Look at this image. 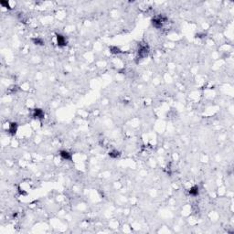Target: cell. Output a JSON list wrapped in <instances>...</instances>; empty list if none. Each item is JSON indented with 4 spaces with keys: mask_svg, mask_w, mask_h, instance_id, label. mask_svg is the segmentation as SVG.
Returning a JSON list of instances; mask_svg holds the SVG:
<instances>
[{
    "mask_svg": "<svg viewBox=\"0 0 234 234\" xmlns=\"http://www.w3.org/2000/svg\"><path fill=\"white\" fill-rule=\"evenodd\" d=\"M57 40H58V45L60 47L66 45V39L62 35H57Z\"/></svg>",
    "mask_w": 234,
    "mask_h": 234,
    "instance_id": "obj_1",
    "label": "cell"
},
{
    "mask_svg": "<svg viewBox=\"0 0 234 234\" xmlns=\"http://www.w3.org/2000/svg\"><path fill=\"white\" fill-rule=\"evenodd\" d=\"M189 194L192 195V196H197L198 194V188L197 186H194L191 189H189Z\"/></svg>",
    "mask_w": 234,
    "mask_h": 234,
    "instance_id": "obj_2",
    "label": "cell"
},
{
    "mask_svg": "<svg viewBox=\"0 0 234 234\" xmlns=\"http://www.w3.org/2000/svg\"><path fill=\"white\" fill-rule=\"evenodd\" d=\"M61 155L62 158L64 159H67V160H69V159L72 158V155H71V154L69 153V152L67 151H61Z\"/></svg>",
    "mask_w": 234,
    "mask_h": 234,
    "instance_id": "obj_3",
    "label": "cell"
},
{
    "mask_svg": "<svg viewBox=\"0 0 234 234\" xmlns=\"http://www.w3.org/2000/svg\"><path fill=\"white\" fill-rule=\"evenodd\" d=\"M34 116L37 117V118H42L44 116V113L40 109H36L34 112Z\"/></svg>",
    "mask_w": 234,
    "mask_h": 234,
    "instance_id": "obj_4",
    "label": "cell"
},
{
    "mask_svg": "<svg viewBox=\"0 0 234 234\" xmlns=\"http://www.w3.org/2000/svg\"><path fill=\"white\" fill-rule=\"evenodd\" d=\"M9 132L12 133V134H15V133L17 132V124H11V125H10Z\"/></svg>",
    "mask_w": 234,
    "mask_h": 234,
    "instance_id": "obj_5",
    "label": "cell"
},
{
    "mask_svg": "<svg viewBox=\"0 0 234 234\" xmlns=\"http://www.w3.org/2000/svg\"><path fill=\"white\" fill-rule=\"evenodd\" d=\"M109 155H110V156H112V157H117V156L119 155V153L116 151H113V152H111Z\"/></svg>",
    "mask_w": 234,
    "mask_h": 234,
    "instance_id": "obj_6",
    "label": "cell"
}]
</instances>
